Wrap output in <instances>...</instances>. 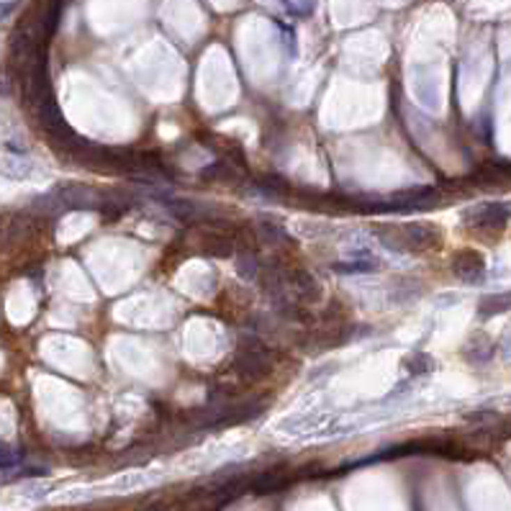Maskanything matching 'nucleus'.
<instances>
[{
    "label": "nucleus",
    "mask_w": 511,
    "mask_h": 511,
    "mask_svg": "<svg viewBox=\"0 0 511 511\" xmlns=\"http://www.w3.org/2000/svg\"><path fill=\"white\" fill-rule=\"evenodd\" d=\"M511 218V206L509 203H480L473 211H468V227L478 234H491L496 236L501 232Z\"/></svg>",
    "instance_id": "obj_1"
},
{
    "label": "nucleus",
    "mask_w": 511,
    "mask_h": 511,
    "mask_svg": "<svg viewBox=\"0 0 511 511\" xmlns=\"http://www.w3.org/2000/svg\"><path fill=\"white\" fill-rule=\"evenodd\" d=\"M380 268L378 257H365V260H352V262H336V273H373Z\"/></svg>",
    "instance_id": "obj_5"
},
{
    "label": "nucleus",
    "mask_w": 511,
    "mask_h": 511,
    "mask_svg": "<svg viewBox=\"0 0 511 511\" xmlns=\"http://www.w3.org/2000/svg\"><path fill=\"white\" fill-rule=\"evenodd\" d=\"M453 273L465 283H480L486 277V260L483 254L476 250H462L460 254H455L453 260Z\"/></svg>",
    "instance_id": "obj_2"
},
{
    "label": "nucleus",
    "mask_w": 511,
    "mask_h": 511,
    "mask_svg": "<svg viewBox=\"0 0 511 511\" xmlns=\"http://www.w3.org/2000/svg\"><path fill=\"white\" fill-rule=\"evenodd\" d=\"M10 8H13V3H6V6H0V16H6Z\"/></svg>",
    "instance_id": "obj_7"
},
{
    "label": "nucleus",
    "mask_w": 511,
    "mask_h": 511,
    "mask_svg": "<svg viewBox=\"0 0 511 511\" xmlns=\"http://www.w3.org/2000/svg\"><path fill=\"white\" fill-rule=\"evenodd\" d=\"M511 309V293H494V295H486L480 306H478V314L480 318H491L496 314H503V311Z\"/></svg>",
    "instance_id": "obj_3"
},
{
    "label": "nucleus",
    "mask_w": 511,
    "mask_h": 511,
    "mask_svg": "<svg viewBox=\"0 0 511 511\" xmlns=\"http://www.w3.org/2000/svg\"><path fill=\"white\" fill-rule=\"evenodd\" d=\"M470 362H486L491 360V355H494V344L488 342V336H478L470 342V347L465 350Z\"/></svg>",
    "instance_id": "obj_4"
},
{
    "label": "nucleus",
    "mask_w": 511,
    "mask_h": 511,
    "mask_svg": "<svg viewBox=\"0 0 511 511\" xmlns=\"http://www.w3.org/2000/svg\"><path fill=\"white\" fill-rule=\"evenodd\" d=\"M18 460H21V453H18V450L0 444V468H13Z\"/></svg>",
    "instance_id": "obj_6"
}]
</instances>
